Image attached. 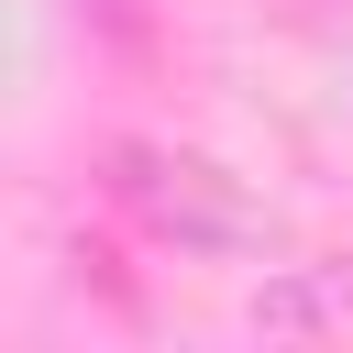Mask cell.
<instances>
[{
	"label": "cell",
	"mask_w": 353,
	"mask_h": 353,
	"mask_svg": "<svg viewBox=\"0 0 353 353\" xmlns=\"http://www.w3.org/2000/svg\"><path fill=\"white\" fill-rule=\"evenodd\" d=\"M121 199L154 232H176V243H243L254 232V210L232 199V176H210L199 154H121Z\"/></svg>",
	"instance_id": "cell-1"
}]
</instances>
